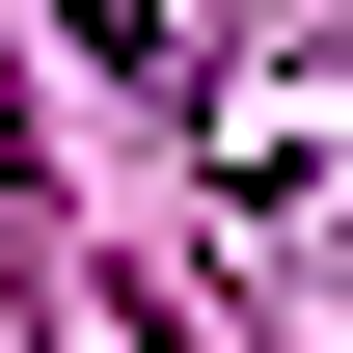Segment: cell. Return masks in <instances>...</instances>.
Segmentation results:
<instances>
[{
	"instance_id": "cell-1",
	"label": "cell",
	"mask_w": 353,
	"mask_h": 353,
	"mask_svg": "<svg viewBox=\"0 0 353 353\" xmlns=\"http://www.w3.org/2000/svg\"><path fill=\"white\" fill-rule=\"evenodd\" d=\"M218 190L353 299V0H272V54H218Z\"/></svg>"
}]
</instances>
